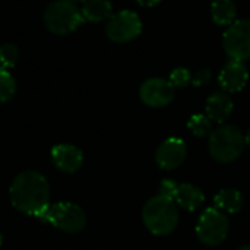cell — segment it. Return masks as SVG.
I'll return each instance as SVG.
<instances>
[{"instance_id":"21","label":"cell","mask_w":250,"mask_h":250,"mask_svg":"<svg viewBox=\"0 0 250 250\" xmlns=\"http://www.w3.org/2000/svg\"><path fill=\"white\" fill-rule=\"evenodd\" d=\"M192 72L188 69V67H176L170 76H168V81L170 83L174 86V89L177 88H186L192 83Z\"/></svg>"},{"instance_id":"16","label":"cell","mask_w":250,"mask_h":250,"mask_svg":"<svg viewBox=\"0 0 250 250\" xmlns=\"http://www.w3.org/2000/svg\"><path fill=\"white\" fill-rule=\"evenodd\" d=\"M215 208L224 214H236L245 205L243 195L236 189H223L214 198Z\"/></svg>"},{"instance_id":"13","label":"cell","mask_w":250,"mask_h":250,"mask_svg":"<svg viewBox=\"0 0 250 250\" xmlns=\"http://www.w3.org/2000/svg\"><path fill=\"white\" fill-rule=\"evenodd\" d=\"M233 108L234 105L230 95L224 91H217L208 97L205 104V114L211 122L223 125L231 116Z\"/></svg>"},{"instance_id":"10","label":"cell","mask_w":250,"mask_h":250,"mask_svg":"<svg viewBox=\"0 0 250 250\" xmlns=\"http://www.w3.org/2000/svg\"><path fill=\"white\" fill-rule=\"evenodd\" d=\"M186 155L188 148L185 141L180 138H168L158 146L155 160L163 170H174L185 163Z\"/></svg>"},{"instance_id":"19","label":"cell","mask_w":250,"mask_h":250,"mask_svg":"<svg viewBox=\"0 0 250 250\" xmlns=\"http://www.w3.org/2000/svg\"><path fill=\"white\" fill-rule=\"evenodd\" d=\"M188 127L192 133L201 138L212 133V122L207 117V114H193L188 122Z\"/></svg>"},{"instance_id":"25","label":"cell","mask_w":250,"mask_h":250,"mask_svg":"<svg viewBox=\"0 0 250 250\" xmlns=\"http://www.w3.org/2000/svg\"><path fill=\"white\" fill-rule=\"evenodd\" d=\"M245 139H246V145L250 148V129L248 130V133H246V136H245Z\"/></svg>"},{"instance_id":"14","label":"cell","mask_w":250,"mask_h":250,"mask_svg":"<svg viewBox=\"0 0 250 250\" xmlns=\"http://www.w3.org/2000/svg\"><path fill=\"white\" fill-rule=\"evenodd\" d=\"M204 201H205L204 192L198 186L190 185V183L179 185L174 202L179 207H182L185 211H189V212L196 211L204 204Z\"/></svg>"},{"instance_id":"23","label":"cell","mask_w":250,"mask_h":250,"mask_svg":"<svg viewBox=\"0 0 250 250\" xmlns=\"http://www.w3.org/2000/svg\"><path fill=\"white\" fill-rule=\"evenodd\" d=\"M211 78H212V72H211L208 67L199 69V70L192 76V85H193V86H204V85L209 83Z\"/></svg>"},{"instance_id":"2","label":"cell","mask_w":250,"mask_h":250,"mask_svg":"<svg viewBox=\"0 0 250 250\" xmlns=\"http://www.w3.org/2000/svg\"><path fill=\"white\" fill-rule=\"evenodd\" d=\"M142 221L152 234L167 236L173 233L179 224L177 204L173 199L157 195L145 204L142 209Z\"/></svg>"},{"instance_id":"24","label":"cell","mask_w":250,"mask_h":250,"mask_svg":"<svg viewBox=\"0 0 250 250\" xmlns=\"http://www.w3.org/2000/svg\"><path fill=\"white\" fill-rule=\"evenodd\" d=\"M161 0H136V3L142 7H154L160 3Z\"/></svg>"},{"instance_id":"12","label":"cell","mask_w":250,"mask_h":250,"mask_svg":"<svg viewBox=\"0 0 250 250\" xmlns=\"http://www.w3.org/2000/svg\"><path fill=\"white\" fill-rule=\"evenodd\" d=\"M249 81V72L243 62L230 60L218 75V83L227 94L242 91Z\"/></svg>"},{"instance_id":"11","label":"cell","mask_w":250,"mask_h":250,"mask_svg":"<svg viewBox=\"0 0 250 250\" xmlns=\"http://www.w3.org/2000/svg\"><path fill=\"white\" fill-rule=\"evenodd\" d=\"M51 163L63 173H75L83 164V152L72 144H57L51 148Z\"/></svg>"},{"instance_id":"1","label":"cell","mask_w":250,"mask_h":250,"mask_svg":"<svg viewBox=\"0 0 250 250\" xmlns=\"http://www.w3.org/2000/svg\"><path fill=\"white\" fill-rule=\"evenodd\" d=\"M10 202L19 212L40 218L51 205L47 179L34 170L19 173L9 188Z\"/></svg>"},{"instance_id":"7","label":"cell","mask_w":250,"mask_h":250,"mask_svg":"<svg viewBox=\"0 0 250 250\" xmlns=\"http://www.w3.org/2000/svg\"><path fill=\"white\" fill-rule=\"evenodd\" d=\"M142 32V21L133 10L123 9L113 13L105 25V35L116 44H126L133 41Z\"/></svg>"},{"instance_id":"17","label":"cell","mask_w":250,"mask_h":250,"mask_svg":"<svg viewBox=\"0 0 250 250\" xmlns=\"http://www.w3.org/2000/svg\"><path fill=\"white\" fill-rule=\"evenodd\" d=\"M237 16V6L233 0H214L211 4V18L217 25L230 26Z\"/></svg>"},{"instance_id":"18","label":"cell","mask_w":250,"mask_h":250,"mask_svg":"<svg viewBox=\"0 0 250 250\" xmlns=\"http://www.w3.org/2000/svg\"><path fill=\"white\" fill-rule=\"evenodd\" d=\"M16 94V81L9 70L0 69V104L10 101Z\"/></svg>"},{"instance_id":"5","label":"cell","mask_w":250,"mask_h":250,"mask_svg":"<svg viewBox=\"0 0 250 250\" xmlns=\"http://www.w3.org/2000/svg\"><path fill=\"white\" fill-rule=\"evenodd\" d=\"M40 220L69 234L81 233L86 227L85 211L73 202H56L50 205Z\"/></svg>"},{"instance_id":"22","label":"cell","mask_w":250,"mask_h":250,"mask_svg":"<svg viewBox=\"0 0 250 250\" xmlns=\"http://www.w3.org/2000/svg\"><path fill=\"white\" fill-rule=\"evenodd\" d=\"M177 189H179V185L177 183H174L173 180H168V179H166V180H163L161 182V185H160V193L158 195H161V196H164V198H168V199H176V195H177Z\"/></svg>"},{"instance_id":"26","label":"cell","mask_w":250,"mask_h":250,"mask_svg":"<svg viewBox=\"0 0 250 250\" xmlns=\"http://www.w3.org/2000/svg\"><path fill=\"white\" fill-rule=\"evenodd\" d=\"M70 1H73L75 4H76V3H82V4H83V3H85L86 0H70Z\"/></svg>"},{"instance_id":"27","label":"cell","mask_w":250,"mask_h":250,"mask_svg":"<svg viewBox=\"0 0 250 250\" xmlns=\"http://www.w3.org/2000/svg\"><path fill=\"white\" fill-rule=\"evenodd\" d=\"M237 250H250V246H242L240 249H237Z\"/></svg>"},{"instance_id":"20","label":"cell","mask_w":250,"mask_h":250,"mask_svg":"<svg viewBox=\"0 0 250 250\" xmlns=\"http://www.w3.org/2000/svg\"><path fill=\"white\" fill-rule=\"evenodd\" d=\"M19 50L13 42H6L0 45V69L9 70L15 67L18 63Z\"/></svg>"},{"instance_id":"15","label":"cell","mask_w":250,"mask_h":250,"mask_svg":"<svg viewBox=\"0 0 250 250\" xmlns=\"http://www.w3.org/2000/svg\"><path fill=\"white\" fill-rule=\"evenodd\" d=\"M85 22H104L108 21L113 15V6L110 0H86L81 9Z\"/></svg>"},{"instance_id":"4","label":"cell","mask_w":250,"mask_h":250,"mask_svg":"<svg viewBox=\"0 0 250 250\" xmlns=\"http://www.w3.org/2000/svg\"><path fill=\"white\" fill-rule=\"evenodd\" d=\"M44 26L54 35H67L83 23L81 9L70 0H54L42 13Z\"/></svg>"},{"instance_id":"28","label":"cell","mask_w":250,"mask_h":250,"mask_svg":"<svg viewBox=\"0 0 250 250\" xmlns=\"http://www.w3.org/2000/svg\"><path fill=\"white\" fill-rule=\"evenodd\" d=\"M1 243H3V234L0 233V246H1Z\"/></svg>"},{"instance_id":"9","label":"cell","mask_w":250,"mask_h":250,"mask_svg":"<svg viewBox=\"0 0 250 250\" xmlns=\"http://www.w3.org/2000/svg\"><path fill=\"white\" fill-rule=\"evenodd\" d=\"M176 89L168 79L149 78L139 88V97L148 107L160 108L168 105L174 98Z\"/></svg>"},{"instance_id":"8","label":"cell","mask_w":250,"mask_h":250,"mask_svg":"<svg viewBox=\"0 0 250 250\" xmlns=\"http://www.w3.org/2000/svg\"><path fill=\"white\" fill-rule=\"evenodd\" d=\"M223 47L230 60L250 59V19L234 21L223 35Z\"/></svg>"},{"instance_id":"3","label":"cell","mask_w":250,"mask_h":250,"mask_svg":"<svg viewBox=\"0 0 250 250\" xmlns=\"http://www.w3.org/2000/svg\"><path fill=\"white\" fill-rule=\"evenodd\" d=\"M246 146L242 130L234 125H221L209 135V154L218 163H231L237 160Z\"/></svg>"},{"instance_id":"6","label":"cell","mask_w":250,"mask_h":250,"mask_svg":"<svg viewBox=\"0 0 250 250\" xmlns=\"http://www.w3.org/2000/svg\"><path fill=\"white\" fill-rule=\"evenodd\" d=\"M230 231V221L224 212L217 208H207L198 220L196 236L207 246L223 243Z\"/></svg>"}]
</instances>
